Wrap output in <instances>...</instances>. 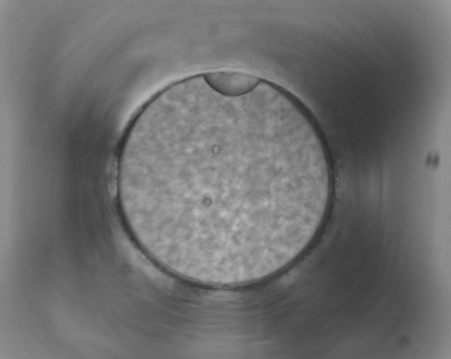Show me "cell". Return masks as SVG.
I'll list each match as a JSON object with an SVG mask.
<instances>
[{"instance_id": "1", "label": "cell", "mask_w": 451, "mask_h": 359, "mask_svg": "<svg viewBox=\"0 0 451 359\" xmlns=\"http://www.w3.org/2000/svg\"><path fill=\"white\" fill-rule=\"evenodd\" d=\"M330 157L307 110L259 83L227 95L198 78L139 112L123 140L118 192L155 261L212 285L255 281L300 256L321 228Z\"/></svg>"}, {"instance_id": "2", "label": "cell", "mask_w": 451, "mask_h": 359, "mask_svg": "<svg viewBox=\"0 0 451 359\" xmlns=\"http://www.w3.org/2000/svg\"><path fill=\"white\" fill-rule=\"evenodd\" d=\"M207 83L216 90L228 95L244 94L254 88L260 78L237 71H216L203 73Z\"/></svg>"}]
</instances>
